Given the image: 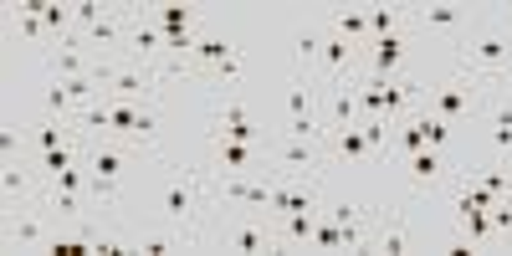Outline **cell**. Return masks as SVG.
<instances>
[{
  "label": "cell",
  "instance_id": "6da1fadb",
  "mask_svg": "<svg viewBox=\"0 0 512 256\" xmlns=\"http://www.w3.org/2000/svg\"><path fill=\"white\" fill-rule=\"evenodd\" d=\"M456 72L477 88L497 93L512 88V31L502 26H482V31H466L461 52H456Z\"/></svg>",
  "mask_w": 512,
  "mask_h": 256
},
{
  "label": "cell",
  "instance_id": "7a4b0ae2",
  "mask_svg": "<svg viewBox=\"0 0 512 256\" xmlns=\"http://www.w3.org/2000/svg\"><path fill=\"white\" fill-rule=\"evenodd\" d=\"M164 169H169V175L159 185V216H164L169 231H190V221L200 216L205 185H200L195 169H185V164H164Z\"/></svg>",
  "mask_w": 512,
  "mask_h": 256
},
{
  "label": "cell",
  "instance_id": "3957f363",
  "mask_svg": "<svg viewBox=\"0 0 512 256\" xmlns=\"http://www.w3.org/2000/svg\"><path fill=\"white\" fill-rule=\"evenodd\" d=\"M482 98H487V88H477V82H466L456 72L451 82H441V88H425V103L420 108H431L436 118H446L451 128H461L472 113H482Z\"/></svg>",
  "mask_w": 512,
  "mask_h": 256
},
{
  "label": "cell",
  "instance_id": "277c9868",
  "mask_svg": "<svg viewBox=\"0 0 512 256\" xmlns=\"http://www.w3.org/2000/svg\"><path fill=\"white\" fill-rule=\"evenodd\" d=\"M82 169L93 175V200H113L118 195V180H123V169H128V149L123 144H93L88 154H82Z\"/></svg>",
  "mask_w": 512,
  "mask_h": 256
},
{
  "label": "cell",
  "instance_id": "5b68a950",
  "mask_svg": "<svg viewBox=\"0 0 512 256\" xmlns=\"http://www.w3.org/2000/svg\"><path fill=\"white\" fill-rule=\"evenodd\" d=\"M272 159H277L282 175H292V180H308V169L323 175V139H292V134H282L272 144Z\"/></svg>",
  "mask_w": 512,
  "mask_h": 256
},
{
  "label": "cell",
  "instance_id": "8992f818",
  "mask_svg": "<svg viewBox=\"0 0 512 256\" xmlns=\"http://www.w3.org/2000/svg\"><path fill=\"white\" fill-rule=\"evenodd\" d=\"M446 180H456V169H451V159H446L441 149H420V154L405 159V185H410L415 195H431V190H441Z\"/></svg>",
  "mask_w": 512,
  "mask_h": 256
},
{
  "label": "cell",
  "instance_id": "52a82bcc",
  "mask_svg": "<svg viewBox=\"0 0 512 256\" xmlns=\"http://www.w3.org/2000/svg\"><path fill=\"white\" fill-rule=\"evenodd\" d=\"M482 118H487V149L512 159V93H487L482 98Z\"/></svg>",
  "mask_w": 512,
  "mask_h": 256
},
{
  "label": "cell",
  "instance_id": "ba28073f",
  "mask_svg": "<svg viewBox=\"0 0 512 256\" xmlns=\"http://www.w3.org/2000/svg\"><path fill=\"white\" fill-rule=\"evenodd\" d=\"M354 57H359V47L354 41H344V36H323V57H318V72H323V88H338V82H349L354 77Z\"/></svg>",
  "mask_w": 512,
  "mask_h": 256
},
{
  "label": "cell",
  "instance_id": "9c48e42d",
  "mask_svg": "<svg viewBox=\"0 0 512 256\" xmlns=\"http://www.w3.org/2000/svg\"><path fill=\"white\" fill-rule=\"evenodd\" d=\"M405 57H410V47H405L400 31L374 41V47H369V77H405Z\"/></svg>",
  "mask_w": 512,
  "mask_h": 256
},
{
  "label": "cell",
  "instance_id": "30bf717a",
  "mask_svg": "<svg viewBox=\"0 0 512 256\" xmlns=\"http://www.w3.org/2000/svg\"><path fill=\"white\" fill-rule=\"evenodd\" d=\"M221 246H226V251H246V256L272 251V246H277V226H256V221L226 226V231H221Z\"/></svg>",
  "mask_w": 512,
  "mask_h": 256
},
{
  "label": "cell",
  "instance_id": "8fae6325",
  "mask_svg": "<svg viewBox=\"0 0 512 256\" xmlns=\"http://www.w3.org/2000/svg\"><path fill=\"white\" fill-rule=\"evenodd\" d=\"M328 149L338 159H349V164H374V149L364 139V128L359 123H344V128H328Z\"/></svg>",
  "mask_w": 512,
  "mask_h": 256
},
{
  "label": "cell",
  "instance_id": "7c38bea8",
  "mask_svg": "<svg viewBox=\"0 0 512 256\" xmlns=\"http://www.w3.org/2000/svg\"><path fill=\"white\" fill-rule=\"evenodd\" d=\"M272 185H277V180L226 175V180H221V195H226V200H236V205H272Z\"/></svg>",
  "mask_w": 512,
  "mask_h": 256
},
{
  "label": "cell",
  "instance_id": "4fadbf2b",
  "mask_svg": "<svg viewBox=\"0 0 512 256\" xmlns=\"http://www.w3.org/2000/svg\"><path fill=\"white\" fill-rule=\"evenodd\" d=\"M52 67H57V77H93V72H103V57H88L82 41H67V47L52 52Z\"/></svg>",
  "mask_w": 512,
  "mask_h": 256
},
{
  "label": "cell",
  "instance_id": "5bb4252c",
  "mask_svg": "<svg viewBox=\"0 0 512 256\" xmlns=\"http://www.w3.org/2000/svg\"><path fill=\"white\" fill-rule=\"evenodd\" d=\"M216 128H221V139H236V144H256V139H262V128L251 123V113L241 103H226L221 118H216Z\"/></svg>",
  "mask_w": 512,
  "mask_h": 256
},
{
  "label": "cell",
  "instance_id": "9a60e30c",
  "mask_svg": "<svg viewBox=\"0 0 512 256\" xmlns=\"http://www.w3.org/2000/svg\"><path fill=\"white\" fill-rule=\"evenodd\" d=\"M313 210H292V216H277V246H313Z\"/></svg>",
  "mask_w": 512,
  "mask_h": 256
},
{
  "label": "cell",
  "instance_id": "2e32d148",
  "mask_svg": "<svg viewBox=\"0 0 512 256\" xmlns=\"http://www.w3.org/2000/svg\"><path fill=\"white\" fill-rule=\"evenodd\" d=\"M216 164L226 169V175H256V144L216 139Z\"/></svg>",
  "mask_w": 512,
  "mask_h": 256
},
{
  "label": "cell",
  "instance_id": "e0dca14e",
  "mask_svg": "<svg viewBox=\"0 0 512 256\" xmlns=\"http://www.w3.org/2000/svg\"><path fill=\"white\" fill-rule=\"evenodd\" d=\"M231 52H241V47H231V41H226V36H216V31H200L195 52H190V67H210V72H216Z\"/></svg>",
  "mask_w": 512,
  "mask_h": 256
},
{
  "label": "cell",
  "instance_id": "ac0fdd59",
  "mask_svg": "<svg viewBox=\"0 0 512 256\" xmlns=\"http://www.w3.org/2000/svg\"><path fill=\"white\" fill-rule=\"evenodd\" d=\"M313 113H318V88H313L303 72H297V77L287 82V123H292V118H313Z\"/></svg>",
  "mask_w": 512,
  "mask_h": 256
},
{
  "label": "cell",
  "instance_id": "d6986e66",
  "mask_svg": "<svg viewBox=\"0 0 512 256\" xmlns=\"http://www.w3.org/2000/svg\"><path fill=\"white\" fill-rule=\"evenodd\" d=\"M333 26H338V36H344V41H354V47H374V41H369V6H349V11H338L333 16Z\"/></svg>",
  "mask_w": 512,
  "mask_h": 256
},
{
  "label": "cell",
  "instance_id": "ffe728a7",
  "mask_svg": "<svg viewBox=\"0 0 512 256\" xmlns=\"http://www.w3.org/2000/svg\"><path fill=\"white\" fill-rule=\"evenodd\" d=\"M415 21L420 26H436V31H461L466 26V11L461 6H420Z\"/></svg>",
  "mask_w": 512,
  "mask_h": 256
},
{
  "label": "cell",
  "instance_id": "44dd1931",
  "mask_svg": "<svg viewBox=\"0 0 512 256\" xmlns=\"http://www.w3.org/2000/svg\"><path fill=\"white\" fill-rule=\"evenodd\" d=\"M11 246H41L47 241L52 246V236H47V226H41V216H11Z\"/></svg>",
  "mask_w": 512,
  "mask_h": 256
},
{
  "label": "cell",
  "instance_id": "7402d4cb",
  "mask_svg": "<svg viewBox=\"0 0 512 256\" xmlns=\"http://www.w3.org/2000/svg\"><path fill=\"white\" fill-rule=\"evenodd\" d=\"M31 128H36V134H31L36 154H47V149H62V144H67V134H62V128H72V123H62V118H52V113H47V118H36Z\"/></svg>",
  "mask_w": 512,
  "mask_h": 256
},
{
  "label": "cell",
  "instance_id": "603a6c76",
  "mask_svg": "<svg viewBox=\"0 0 512 256\" xmlns=\"http://www.w3.org/2000/svg\"><path fill=\"white\" fill-rule=\"evenodd\" d=\"M400 21H405V6H369V41L395 36Z\"/></svg>",
  "mask_w": 512,
  "mask_h": 256
},
{
  "label": "cell",
  "instance_id": "cb8c5ba5",
  "mask_svg": "<svg viewBox=\"0 0 512 256\" xmlns=\"http://www.w3.org/2000/svg\"><path fill=\"white\" fill-rule=\"evenodd\" d=\"M420 123H425V149H451V139H456V128L446 123V118H436L431 108H420Z\"/></svg>",
  "mask_w": 512,
  "mask_h": 256
},
{
  "label": "cell",
  "instance_id": "d4e9b609",
  "mask_svg": "<svg viewBox=\"0 0 512 256\" xmlns=\"http://www.w3.org/2000/svg\"><path fill=\"white\" fill-rule=\"evenodd\" d=\"M0 185H6V210L16 205V195H21V200H31V175H26V164H16V159L6 164V175H0Z\"/></svg>",
  "mask_w": 512,
  "mask_h": 256
},
{
  "label": "cell",
  "instance_id": "484cf974",
  "mask_svg": "<svg viewBox=\"0 0 512 256\" xmlns=\"http://www.w3.org/2000/svg\"><path fill=\"white\" fill-rule=\"evenodd\" d=\"M379 251H390V256H395V251H410V226H405V210L395 216V226L379 236Z\"/></svg>",
  "mask_w": 512,
  "mask_h": 256
},
{
  "label": "cell",
  "instance_id": "4316f807",
  "mask_svg": "<svg viewBox=\"0 0 512 256\" xmlns=\"http://www.w3.org/2000/svg\"><path fill=\"white\" fill-rule=\"evenodd\" d=\"M328 221H338V226H364V205H354V200H338V205H328L323 210Z\"/></svg>",
  "mask_w": 512,
  "mask_h": 256
},
{
  "label": "cell",
  "instance_id": "83f0119b",
  "mask_svg": "<svg viewBox=\"0 0 512 256\" xmlns=\"http://www.w3.org/2000/svg\"><path fill=\"white\" fill-rule=\"evenodd\" d=\"M323 57V36L318 31H303V36H297V62H303L308 72H313V62Z\"/></svg>",
  "mask_w": 512,
  "mask_h": 256
},
{
  "label": "cell",
  "instance_id": "f1b7e54d",
  "mask_svg": "<svg viewBox=\"0 0 512 256\" xmlns=\"http://www.w3.org/2000/svg\"><path fill=\"white\" fill-rule=\"evenodd\" d=\"M236 77H241V52H231L216 72H210V82H216V88H226V82H236Z\"/></svg>",
  "mask_w": 512,
  "mask_h": 256
},
{
  "label": "cell",
  "instance_id": "f546056e",
  "mask_svg": "<svg viewBox=\"0 0 512 256\" xmlns=\"http://www.w3.org/2000/svg\"><path fill=\"white\" fill-rule=\"evenodd\" d=\"M93 251H98V256H118V251H123V246H118V241H113V236H98V241H93Z\"/></svg>",
  "mask_w": 512,
  "mask_h": 256
},
{
  "label": "cell",
  "instance_id": "4dcf8cb0",
  "mask_svg": "<svg viewBox=\"0 0 512 256\" xmlns=\"http://www.w3.org/2000/svg\"><path fill=\"white\" fill-rule=\"evenodd\" d=\"M502 200H507V205H512V180H507V195H502Z\"/></svg>",
  "mask_w": 512,
  "mask_h": 256
}]
</instances>
